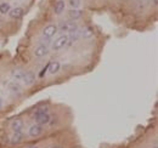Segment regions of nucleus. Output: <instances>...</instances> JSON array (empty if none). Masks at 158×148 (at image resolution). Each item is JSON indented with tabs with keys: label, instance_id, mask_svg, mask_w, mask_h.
Masks as SVG:
<instances>
[{
	"label": "nucleus",
	"instance_id": "nucleus-1",
	"mask_svg": "<svg viewBox=\"0 0 158 148\" xmlns=\"http://www.w3.org/2000/svg\"><path fill=\"white\" fill-rule=\"evenodd\" d=\"M57 29H60L62 33L71 34V33H74V32L78 31V26L74 22H62L60 24V27H57Z\"/></svg>",
	"mask_w": 158,
	"mask_h": 148
},
{
	"label": "nucleus",
	"instance_id": "nucleus-2",
	"mask_svg": "<svg viewBox=\"0 0 158 148\" xmlns=\"http://www.w3.org/2000/svg\"><path fill=\"white\" fill-rule=\"evenodd\" d=\"M57 31H59V29H57V26H55V24H49V26H46V27L43 29V35L45 38H48V39H50V38H52L56 34Z\"/></svg>",
	"mask_w": 158,
	"mask_h": 148
},
{
	"label": "nucleus",
	"instance_id": "nucleus-3",
	"mask_svg": "<svg viewBox=\"0 0 158 148\" xmlns=\"http://www.w3.org/2000/svg\"><path fill=\"white\" fill-rule=\"evenodd\" d=\"M67 43H68V37H67V35H61V37L57 38V39L55 40V43L52 44V49H54V50H60V49H62Z\"/></svg>",
	"mask_w": 158,
	"mask_h": 148
},
{
	"label": "nucleus",
	"instance_id": "nucleus-4",
	"mask_svg": "<svg viewBox=\"0 0 158 148\" xmlns=\"http://www.w3.org/2000/svg\"><path fill=\"white\" fill-rule=\"evenodd\" d=\"M22 80L24 81L26 85H32L35 81V75L33 72H26V73H23Z\"/></svg>",
	"mask_w": 158,
	"mask_h": 148
},
{
	"label": "nucleus",
	"instance_id": "nucleus-5",
	"mask_svg": "<svg viewBox=\"0 0 158 148\" xmlns=\"http://www.w3.org/2000/svg\"><path fill=\"white\" fill-rule=\"evenodd\" d=\"M28 134H29V136H32V137H38L39 135L43 134V126H40L38 124H35V125H33V126H31V129L28 131Z\"/></svg>",
	"mask_w": 158,
	"mask_h": 148
},
{
	"label": "nucleus",
	"instance_id": "nucleus-6",
	"mask_svg": "<svg viewBox=\"0 0 158 148\" xmlns=\"http://www.w3.org/2000/svg\"><path fill=\"white\" fill-rule=\"evenodd\" d=\"M23 14H24V11H23V9H21V7H15V9H11V10L9 11L10 17H11V18H16V19L21 18V17L23 16Z\"/></svg>",
	"mask_w": 158,
	"mask_h": 148
},
{
	"label": "nucleus",
	"instance_id": "nucleus-7",
	"mask_svg": "<svg viewBox=\"0 0 158 148\" xmlns=\"http://www.w3.org/2000/svg\"><path fill=\"white\" fill-rule=\"evenodd\" d=\"M35 121H37V124L40 125V126H43V125H45V124H49V121H50V115H49L48 113L41 114V115L35 118Z\"/></svg>",
	"mask_w": 158,
	"mask_h": 148
},
{
	"label": "nucleus",
	"instance_id": "nucleus-8",
	"mask_svg": "<svg viewBox=\"0 0 158 148\" xmlns=\"http://www.w3.org/2000/svg\"><path fill=\"white\" fill-rule=\"evenodd\" d=\"M22 128H23V121H22L21 119H15V120H12V123H11V129L14 130L15 132L22 131Z\"/></svg>",
	"mask_w": 158,
	"mask_h": 148
},
{
	"label": "nucleus",
	"instance_id": "nucleus-9",
	"mask_svg": "<svg viewBox=\"0 0 158 148\" xmlns=\"http://www.w3.org/2000/svg\"><path fill=\"white\" fill-rule=\"evenodd\" d=\"M23 138H24V135H23L22 131H20V132H15L14 136L11 137V143H14V145L21 143V142L23 141Z\"/></svg>",
	"mask_w": 158,
	"mask_h": 148
},
{
	"label": "nucleus",
	"instance_id": "nucleus-10",
	"mask_svg": "<svg viewBox=\"0 0 158 148\" xmlns=\"http://www.w3.org/2000/svg\"><path fill=\"white\" fill-rule=\"evenodd\" d=\"M83 16V11H80L78 9H72L68 11V17L72 19H78Z\"/></svg>",
	"mask_w": 158,
	"mask_h": 148
},
{
	"label": "nucleus",
	"instance_id": "nucleus-11",
	"mask_svg": "<svg viewBox=\"0 0 158 148\" xmlns=\"http://www.w3.org/2000/svg\"><path fill=\"white\" fill-rule=\"evenodd\" d=\"M64 1L63 0H59L56 4H55V7H54V10H55V14L56 15H61L63 11H64Z\"/></svg>",
	"mask_w": 158,
	"mask_h": 148
},
{
	"label": "nucleus",
	"instance_id": "nucleus-12",
	"mask_svg": "<svg viewBox=\"0 0 158 148\" xmlns=\"http://www.w3.org/2000/svg\"><path fill=\"white\" fill-rule=\"evenodd\" d=\"M46 54H48V47L44 46V45L38 46V47L35 49V51H34V56H35V57H43V56H45Z\"/></svg>",
	"mask_w": 158,
	"mask_h": 148
},
{
	"label": "nucleus",
	"instance_id": "nucleus-13",
	"mask_svg": "<svg viewBox=\"0 0 158 148\" xmlns=\"http://www.w3.org/2000/svg\"><path fill=\"white\" fill-rule=\"evenodd\" d=\"M60 67H61V66H60V63L59 62H56V61H55V62H52V63H50V64H49V73L56 74L60 71Z\"/></svg>",
	"mask_w": 158,
	"mask_h": 148
},
{
	"label": "nucleus",
	"instance_id": "nucleus-14",
	"mask_svg": "<svg viewBox=\"0 0 158 148\" xmlns=\"http://www.w3.org/2000/svg\"><path fill=\"white\" fill-rule=\"evenodd\" d=\"M10 10H11L10 4H7V2H1L0 4V14H9Z\"/></svg>",
	"mask_w": 158,
	"mask_h": 148
},
{
	"label": "nucleus",
	"instance_id": "nucleus-15",
	"mask_svg": "<svg viewBox=\"0 0 158 148\" xmlns=\"http://www.w3.org/2000/svg\"><path fill=\"white\" fill-rule=\"evenodd\" d=\"M9 89H10V91H12V92H20L21 91V86L17 83H10V84H9Z\"/></svg>",
	"mask_w": 158,
	"mask_h": 148
},
{
	"label": "nucleus",
	"instance_id": "nucleus-16",
	"mask_svg": "<svg viewBox=\"0 0 158 148\" xmlns=\"http://www.w3.org/2000/svg\"><path fill=\"white\" fill-rule=\"evenodd\" d=\"M94 35V31H93V28L91 27H86L85 29H84V32H83V38H90Z\"/></svg>",
	"mask_w": 158,
	"mask_h": 148
},
{
	"label": "nucleus",
	"instance_id": "nucleus-17",
	"mask_svg": "<svg viewBox=\"0 0 158 148\" xmlns=\"http://www.w3.org/2000/svg\"><path fill=\"white\" fill-rule=\"evenodd\" d=\"M45 113H48V111H46V108H39V109H37V111H34V113H33V117H39V115H41V114H45Z\"/></svg>",
	"mask_w": 158,
	"mask_h": 148
},
{
	"label": "nucleus",
	"instance_id": "nucleus-18",
	"mask_svg": "<svg viewBox=\"0 0 158 148\" xmlns=\"http://www.w3.org/2000/svg\"><path fill=\"white\" fill-rule=\"evenodd\" d=\"M12 76H14V79H16V80H22L23 73H22L21 71H15V72L12 73Z\"/></svg>",
	"mask_w": 158,
	"mask_h": 148
},
{
	"label": "nucleus",
	"instance_id": "nucleus-19",
	"mask_svg": "<svg viewBox=\"0 0 158 148\" xmlns=\"http://www.w3.org/2000/svg\"><path fill=\"white\" fill-rule=\"evenodd\" d=\"M69 5L74 9H77L79 5H80V0H69Z\"/></svg>",
	"mask_w": 158,
	"mask_h": 148
},
{
	"label": "nucleus",
	"instance_id": "nucleus-20",
	"mask_svg": "<svg viewBox=\"0 0 158 148\" xmlns=\"http://www.w3.org/2000/svg\"><path fill=\"white\" fill-rule=\"evenodd\" d=\"M1 107H2V100L0 98V109H1Z\"/></svg>",
	"mask_w": 158,
	"mask_h": 148
},
{
	"label": "nucleus",
	"instance_id": "nucleus-21",
	"mask_svg": "<svg viewBox=\"0 0 158 148\" xmlns=\"http://www.w3.org/2000/svg\"><path fill=\"white\" fill-rule=\"evenodd\" d=\"M153 4H155V5H157V4H158V0H153Z\"/></svg>",
	"mask_w": 158,
	"mask_h": 148
},
{
	"label": "nucleus",
	"instance_id": "nucleus-22",
	"mask_svg": "<svg viewBox=\"0 0 158 148\" xmlns=\"http://www.w3.org/2000/svg\"><path fill=\"white\" fill-rule=\"evenodd\" d=\"M52 148H62V147H60V146H56V147H52Z\"/></svg>",
	"mask_w": 158,
	"mask_h": 148
},
{
	"label": "nucleus",
	"instance_id": "nucleus-23",
	"mask_svg": "<svg viewBox=\"0 0 158 148\" xmlns=\"http://www.w3.org/2000/svg\"><path fill=\"white\" fill-rule=\"evenodd\" d=\"M31 148H37V147H31Z\"/></svg>",
	"mask_w": 158,
	"mask_h": 148
}]
</instances>
